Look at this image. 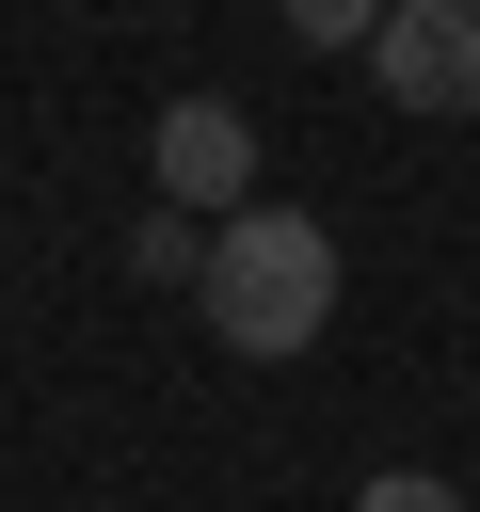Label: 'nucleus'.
Wrapping results in <instances>:
<instances>
[{
  "label": "nucleus",
  "instance_id": "nucleus-2",
  "mask_svg": "<svg viewBox=\"0 0 480 512\" xmlns=\"http://www.w3.org/2000/svg\"><path fill=\"white\" fill-rule=\"evenodd\" d=\"M368 80L400 96V112H480V0H384V32H368Z\"/></svg>",
  "mask_w": 480,
  "mask_h": 512
},
{
  "label": "nucleus",
  "instance_id": "nucleus-4",
  "mask_svg": "<svg viewBox=\"0 0 480 512\" xmlns=\"http://www.w3.org/2000/svg\"><path fill=\"white\" fill-rule=\"evenodd\" d=\"M128 272H144V288H192V272H208V224H192V208H144V224H128Z\"/></svg>",
  "mask_w": 480,
  "mask_h": 512
},
{
  "label": "nucleus",
  "instance_id": "nucleus-5",
  "mask_svg": "<svg viewBox=\"0 0 480 512\" xmlns=\"http://www.w3.org/2000/svg\"><path fill=\"white\" fill-rule=\"evenodd\" d=\"M272 16H288V48H368L384 32V0H272Z\"/></svg>",
  "mask_w": 480,
  "mask_h": 512
},
{
  "label": "nucleus",
  "instance_id": "nucleus-1",
  "mask_svg": "<svg viewBox=\"0 0 480 512\" xmlns=\"http://www.w3.org/2000/svg\"><path fill=\"white\" fill-rule=\"evenodd\" d=\"M192 304H208V336L256 352V368L320 352V320H336V224H320V208H240V224H208Z\"/></svg>",
  "mask_w": 480,
  "mask_h": 512
},
{
  "label": "nucleus",
  "instance_id": "nucleus-6",
  "mask_svg": "<svg viewBox=\"0 0 480 512\" xmlns=\"http://www.w3.org/2000/svg\"><path fill=\"white\" fill-rule=\"evenodd\" d=\"M352 512H464V496H448L432 464H384V480H352Z\"/></svg>",
  "mask_w": 480,
  "mask_h": 512
},
{
  "label": "nucleus",
  "instance_id": "nucleus-3",
  "mask_svg": "<svg viewBox=\"0 0 480 512\" xmlns=\"http://www.w3.org/2000/svg\"><path fill=\"white\" fill-rule=\"evenodd\" d=\"M160 208H192V224H240L256 208V112L240 96H176L160 112Z\"/></svg>",
  "mask_w": 480,
  "mask_h": 512
}]
</instances>
